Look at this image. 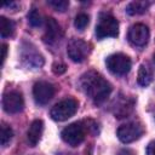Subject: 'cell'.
I'll return each instance as SVG.
<instances>
[{
  "label": "cell",
  "instance_id": "3957f363",
  "mask_svg": "<svg viewBox=\"0 0 155 155\" xmlns=\"http://www.w3.org/2000/svg\"><path fill=\"white\" fill-rule=\"evenodd\" d=\"M78 102L74 98H67L57 104H54L51 109V117L56 121H65L71 117L78 110Z\"/></svg>",
  "mask_w": 155,
  "mask_h": 155
},
{
  "label": "cell",
  "instance_id": "7a4b0ae2",
  "mask_svg": "<svg viewBox=\"0 0 155 155\" xmlns=\"http://www.w3.org/2000/svg\"><path fill=\"white\" fill-rule=\"evenodd\" d=\"M119 34V22L117 19L109 15L102 13L99 16V21L96 25V35L98 39L104 38H115Z\"/></svg>",
  "mask_w": 155,
  "mask_h": 155
},
{
  "label": "cell",
  "instance_id": "9c48e42d",
  "mask_svg": "<svg viewBox=\"0 0 155 155\" xmlns=\"http://www.w3.org/2000/svg\"><path fill=\"white\" fill-rule=\"evenodd\" d=\"M54 86L47 81H39L33 87V96L38 104L45 105L54 96Z\"/></svg>",
  "mask_w": 155,
  "mask_h": 155
},
{
  "label": "cell",
  "instance_id": "44dd1931",
  "mask_svg": "<svg viewBox=\"0 0 155 155\" xmlns=\"http://www.w3.org/2000/svg\"><path fill=\"white\" fill-rule=\"evenodd\" d=\"M47 2L56 11H59V12H64L69 6V1H67V0H50Z\"/></svg>",
  "mask_w": 155,
  "mask_h": 155
},
{
  "label": "cell",
  "instance_id": "52a82bcc",
  "mask_svg": "<svg viewBox=\"0 0 155 155\" xmlns=\"http://www.w3.org/2000/svg\"><path fill=\"white\" fill-rule=\"evenodd\" d=\"M67 53L73 62L81 63L88 54V45L81 39H71L68 44Z\"/></svg>",
  "mask_w": 155,
  "mask_h": 155
},
{
  "label": "cell",
  "instance_id": "2e32d148",
  "mask_svg": "<svg viewBox=\"0 0 155 155\" xmlns=\"http://www.w3.org/2000/svg\"><path fill=\"white\" fill-rule=\"evenodd\" d=\"M137 81L140 86L145 87L148 85H150V82L153 81V71L151 69L145 65V64H142L139 67V70H138V75H137Z\"/></svg>",
  "mask_w": 155,
  "mask_h": 155
},
{
  "label": "cell",
  "instance_id": "8992f818",
  "mask_svg": "<svg viewBox=\"0 0 155 155\" xmlns=\"http://www.w3.org/2000/svg\"><path fill=\"white\" fill-rule=\"evenodd\" d=\"M144 128L139 122H128L117 128V138L122 143H132L142 137Z\"/></svg>",
  "mask_w": 155,
  "mask_h": 155
},
{
  "label": "cell",
  "instance_id": "5b68a950",
  "mask_svg": "<svg viewBox=\"0 0 155 155\" xmlns=\"http://www.w3.org/2000/svg\"><path fill=\"white\" fill-rule=\"evenodd\" d=\"M62 139L71 147H78L81 144L86 136V130L82 122H73L68 125L61 133Z\"/></svg>",
  "mask_w": 155,
  "mask_h": 155
},
{
  "label": "cell",
  "instance_id": "ffe728a7",
  "mask_svg": "<svg viewBox=\"0 0 155 155\" xmlns=\"http://www.w3.org/2000/svg\"><path fill=\"white\" fill-rule=\"evenodd\" d=\"M90 22V17L86 15V13H79L76 17H75V21H74V25L76 29L79 30H84L87 24Z\"/></svg>",
  "mask_w": 155,
  "mask_h": 155
},
{
  "label": "cell",
  "instance_id": "7c38bea8",
  "mask_svg": "<svg viewBox=\"0 0 155 155\" xmlns=\"http://www.w3.org/2000/svg\"><path fill=\"white\" fill-rule=\"evenodd\" d=\"M62 36H63V30L61 25L58 24V22L52 17L46 18V30H45V36H44L45 41L53 45L57 41H59Z\"/></svg>",
  "mask_w": 155,
  "mask_h": 155
},
{
  "label": "cell",
  "instance_id": "5bb4252c",
  "mask_svg": "<svg viewBox=\"0 0 155 155\" xmlns=\"http://www.w3.org/2000/svg\"><path fill=\"white\" fill-rule=\"evenodd\" d=\"M22 59L30 68H40L44 64L42 56L40 53H38L34 48H29L25 52H23L22 53Z\"/></svg>",
  "mask_w": 155,
  "mask_h": 155
},
{
  "label": "cell",
  "instance_id": "d6986e66",
  "mask_svg": "<svg viewBox=\"0 0 155 155\" xmlns=\"http://www.w3.org/2000/svg\"><path fill=\"white\" fill-rule=\"evenodd\" d=\"M28 22H29V24L31 27H35V28L40 27L42 24V16H41V13L36 8H31L29 11V13H28Z\"/></svg>",
  "mask_w": 155,
  "mask_h": 155
},
{
  "label": "cell",
  "instance_id": "cb8c5ba5",
  "mask_svg": "<svg viewBox=\"0 0 155 155\" xmlns=\"http://www.w3.org/2000/svg\"><path fill=\"white\" fill-rule=\"evenodd\" d=\"M1 51H2V56H1V64H4L5 59H6V54H7V45L2 44L1 45Z\"/></svg>",
  "mask_w": 155,
  "mask_h": 155
},
{
  "label": "cell",
  "instance_id": "484cf974",
  "mask_svg": "<svg viewBox=\"0 0 155 155\" xmlns=\"http://www.w3.org/2000/svg\"><path fill=\"white\" fill-rule=\"evenodd\" d=\"M153 58H154V62H155V53H154V56H153Z\"/></svg>",
  "mask_w": 155,
  "mask_h": 155
},
{
  "label": "cell",
  "instance_id": "ac0fdd59",
  "mask_svg": "<svg viewBox=\"0 0 155 155\" xmlns=\"http://www.w3.org/2000/svg\"><path fill=\"white\" fill-rule=\"evenodd\" d=\"M12 136H13L12 128L6 124H1V128H0V142H1V145L5 147L12 139Z\"/></svg>",
  "mask_w": 155,
  "mask_h": 155
},
{
  "label": "cell",
  "instance_id": "603a6c76",
  "mask_svg": "<svg viewBox=\"0 0 155 155\" xmlns=\"http://www.w3.org/2000/svg\"><path fill=\"white\" fill-rule=\"evenodd\" d=\"M147 155H155V140L150 142L147 147Z\"/></svg>",
  "mask_w": 155,
  "mask_h": 155
},
{
  "label": "cell",
  "instance_id": "30bf717a",
  "mask_svg": "<svg viewBox=\"0 0 155 155\" xmlns=\"http://www.w3.org/2000/svg\"><path fill=\"white\" fill-rule=\"evenodd\" d=\"M149 29L145 24L142 23H137L133 24L130 30H128V40L132 45L138 46V47H143L147 45L148 40H149Z\"/></svg>",
  "mask_w": 155,
  "mask_h": 155
},
{
  "label": "cell",
  "instance_id": "e0dca14e",
  "mask_svg": "<svg viewBox=\"0 0 155 155\" xmlns=\"http://www.w3.org/2000/svg\"><path fill=\"white\" fill-rule=\"evenodd\" d=\"M0 33H1L2 38H7V36L13 35V33H15V23L11 19L1 16L0 17Z\"/></svg>",
  "mask_w": 155,
  "mask_h": 155
},
{
  "label": "cell",
  "instance_id": "8fae6325",
  "mask_svg": "<svg viewBox=\"0 0 155 155\" xmlns=\"http://www.w3.org/2000/svg\"><path fill=\"white\" fill-rule=\"evenodd\" d=\"M133 108H134L133 98L126 97V96H120V98H117L113 105V113H114L115 117L124 119L132 114Z\"/></svg>",
  "mask_w": 155,
  "mask_h": 155
},
{
  "label": "cell",
  "instance_id": "9a60e30c",
  "mask_svg": "<svg viewBox=\"0 0 155 155\" xmlns=\"http://www.w3.org/2000/svg\"><path fill=\"white\" fill-rule=\"evenodd\" d=\"M150 1H147V0H136V1H132L127 5L126 7V12L130 15V16H136V15H143L144 12H147V10L149 8L150 6Z\"/></svg>",
  "mask_w": 155,
  "mask_h": 155
},
{
  "label": "cell",
  "instance_id": "ba28073f",
  "mask_svg": "<svg viewBox=\"0 0 155 155\" xmlns=\"http://www.w3.org/2000/svg\"><path fill=\"white\" fill-rule=\"evenodd\" d=\"M2 108L8 114H16L23 110L24 99L18 91H10L2 97Z\"/></svg>",
  "mask_w": 155,
  "mask_h": 155
},
{
  "label": "cell",
  "instance_id": "7402d4cb",
  "mask_svg": "<svg viewBox=\"0 0 155 155\" xmlns=\"http://www.w3.org/2000/svg\"><path fill=\"white\" fill-rule=\"evenodd\" d=\"M67 70V65L62 62H56L52 64V71L56 74V75H61L63 73H65Z\"/></svg>",
  "mask_w": 155,
  "mask_h": 155
},
{
  "label": "cell",
  "instance_id": "d4e9b609",
  "mask_svg": "<svg viewBox=\"0 0 155 155\" xmlns=\"http://www.w3.org/2000/svg\"><path fill=\"white\" fill-rule=\"evenodd\" d=\"M117 155H136L131 149H121L119 153H117Z\"/></svg>",
  "mask_w": 155,
  "mask_h": 155
},
{
  "label": "cell",
  "instance_id": "277c9868",
  "mask_svg": "<svg viewBox=\"0 0 155 155\" xmlns=\"http://www.w3.org/2000/svg\"><path fill=\"white\" fill-rule=\"evenodd\" d=\"M107 68L115 75H126L132 65V62L128 56L124 53H114L110 54L105 59Z\"/></svg>",
  "mask_w": 155,
  "mask_h": 155
},
{
  "label": "cell",
  "instance_id": "6da1fadb",
  "mask_svg": "<svg viewBox=\"0 0 155 155\" xmlns=\"http://www.w3.org/2000/svg\"><path fill=\"white\" fill-rule=\"evenodd\" d=\"M80 86L96 104H102L105 102L113 90L111 85L96 71L85 73L80 79Z\"/></svg>",
  "mask_w": 155,
  "mask_h": 155
},
{
  "label": "cell",
  "instance_id": "4fadbf2b",
  "mask_svg": "<svg viewBox=\"0 0 155 155\" xmlns=\"http://www.w3.org/2000/svg\"><path fill=\"white\" fill-rule=\"evenodd\" d=\"M42 131H44V122L41 120H34L27 132V139L30 147H35L41 136H42Z\"/></svg>",
  "mask_w": 155,
  "mask_h": 155
}]
</instances>
